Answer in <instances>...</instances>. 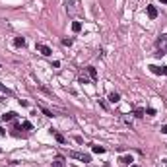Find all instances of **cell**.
Segmentation results:
<instances>
[{
    "label": "cell",
    "mask_w": 167,
    "mask_h": 167,
    "mask_svg": "<svg viewBox=\"0 0 167 167\" xmlns=\"http://www.w3.org/2000/svg\"><path fill=\"white\" fill-rule=\"evenodd\" d=\"M66 12L72 18H80L84 14V10L80 8V0H66Z\"/></svg>",
    "instance_id": "cell-1"
},
{
    "label": "cell",
    "mask_w": 167,
    "mask_h": 167,
    "mask_svg": "<svg viewBox=\"0 0 167 167\" xmlns=\"http://www.w3.org/2000/svg\"><path fill=\"white\" fill-rule=\"evenodd\" d=\"M158 53L155 55L158 56H161V55H167V35H161V37L158 39Z\"/></svg>",
    "instance_id": "cell-2"
},
{
    "label": "cell",
    "mask_w": 167,
    "mask_h": 167,
    "mask_svg": "<svg viewBox=\"0 0 167 167\" xmlns=\"http://www.w3.org/2000/svg\"><path fill=\"white\" fill-rule=\"evenodd\" d=\"M35 49H37L43 56H51L53 55V49H51V47H47V45H43V43H37V45H35Z\"/></svg>",
    "instance_id": "cell-3"
},
{
    "label": "cell",
    "mask_w": 167,
    "mask_h": 167,
    "mask_svg": "<svg viewBox=\"0 0 167 167\" xmlns=\"http://www.w3.org/2000/svg\"><path fill=\"white\" fill-rule=\"evenodd\" d=\"M70 158H76V159H80V161H84V163L91 161V155H88V153H78V152H70Z\"/></svg>",
    "instance_id": "cell-4"
},
{
    "label": "cell",
    "mask_w": 167,
    "mask_h": 167,
    "mask_svg": "<svg viewBox=\"0 0 167 167\" xmlns=\"http://www.w3.org/2000/svg\"><path fill=\"white\" fill-rule=\"evenodd\" d=\"M86 72H88V76H89V80H91V82H95V80H97V70H95V66H88V68H86Z\"/></svg>",
    "instance_id": "cell-5"
},
{
    "label": "cell",
    "mask_w": 167,
    "mask_h": 167,
    "mask_svg": "<svg viewBox=\"0 0 167 167\" xmlns=\"http://www.w3.org/2000/svg\"><path fill=\"white\" fill-rule=\"evenodd\" d=\"M53 167H66L64 158H62V155H56V158L53 159Z\"/></svg>",
    "instance_id": "cell-6"
},
{
    "label": "cell",
    "mask_w": 167,
    "mask_h": 167,
    "mask_svg": "<svg viewBox=\"0 0 167 167\" xmlns=\"http://www.w3.org/2000/svg\"><path fill=\"white\" fill-rule=\"evenodd\" d=\"M146 10H148V16H150V19H155V18H158V8H155V6H152V4H150Z\"/></svg>",
    "instance_id": "cell-7"
},
{
    "label": "cell",
    "mask_w": 167,
    "mask_h": 167,
    "mask_svg": "<svg viewBox=\"0 0 167 167\" xmlns=\"http://www.w3.org/2000/svg\"><path fill=\"white\" fill-rule=\"evenodd\" d=\"M14 119H16V113L14 111H8V113H4V115H2V121H4V122L14 121Z\"/></svg>",
    "instance_id": "cell-8"
},
{
    "label": "cell",
    "mask_w": 167,
    "mask_h": 167,
    "mask_svg": "<svg viewBox=\"0 0 167 167\" xmlns=\"http://www.w3.org/2000/svg\"><path fill=\"white\" fill-rule=\"evenodd\" d=\"M119 161H121L122 165H132V161H134V159H132V155H122Z\"/></svg>",
    "instance_id": "cell-9"
},
{
    "label": "cell",
    "mask_w": 167,
    "mask_h": 167,
    "mask_svg": "<svg viewBox=\"0 0 167 167\" xmlns=\"http://www.w3.org/2000/svg\"><path fill=\"white\" fill-rule=\"evenodd\" d=\"M109 101H111V103H119V101H121V95H119L117 91L109 93Z\"/></svg>",
    "instance_id": "cell-10"
},
{
    "label": "cell",
    "mask_w": 167,
    "mask_h": 167,
    "mask_svg": "<svg viewBox=\"0 0 167 167\" xmlns=\"http://www.w3.org/2000/svg\"><path fill=\"white\" fill-rule=\"evenodd\" d=\"M51 132H53V134H55V140H56V142H58V144H64V142H66V138H64V136H62V134H58V132H55V130H51Z\"/></svg>",
    "instance_id": "cell-11"
},
{
    "label": "cell",
    "mask_w": 167,
    "mask_h": 167,
    "mask_svg": "<svg viewBox=\"0 0 167 167\" xmlns=\"http://www.w3.org/2000/svg\"><path fill=\"white\" fill-rule=\"evenodd\" d=\"M14 45L16 47H23V45H25V39H23V37H16L14 39Z\"/></svg>",
    "instance_id": "cell-12"
},
{
    "label": "cell",
    "mask_w": 167,
    "mask_h": 167,
    "mask_svg": "<svg viewBox=\"0 0 167 167\" xmlns=\"http://www.w3.org/2000/svg\"><path fill=\"white\" fill-rule=\"evenodd\" d=\"M80 29H82V23H80V22H72V31L78 33Z\"/></svg>",
    "instance_id": "cell-13"
},
{
    "label": "cell",
    "mask_w": 167,
    "mask_h": 167,
    "mask_svg": "<svg viewBox=\"0 0 167 167\" xmlns=\"http://www.w3.org/2000/svg\"><path fill=\"white\" fill-rule=\"evenodd\" d=\"M150 72H152V74H161V66H150Z\"/></svg>",
    "instance_id": "cell-14"
},
{
    "label": "cell",
    "mask_w": 167,
    "mask_h": 167,
    "mask_svg": "<svg viewBox=\"0 0 167 167\" xmlns=\"http://www.w3.org/2000/svg\"><path fill=\"white\" fill-rule=\"evenodd\" d=\"M22 128H23V130H33V125H31L29 121H23V122H22Z\"/></svg>",
    "instance_id": "cell-15"
},
{
    "label": "cell",
    "mask_w": 167,
    "mask_h": 167,
    "mask_svg": "<svg viewBox=\"0 0 167 167\" xmlns=\"http://www.w3.org/2000/svg\"><path fill=\"white\" fill-rule=\"evenodd\" d=\"M146 115V111L144 109H134V117H138V119H142V117Z\"/></svg>",
    "instance_id": "cell-16"
},
{
    "label": "cell",
    "mask_w": 167,
    "mask_h": 167,
    "mask_svg": "<svg viewBox=\"0 0 167 167\" xmlns=\"http://www.w3.org/2000/svg\"><path fill=\"white\" fill-rule=\"evenodd\" d=\"M91 80L88 78V76H84V74H80V84H89Z\"/></svg>",
    "instance_id": "cell-17"
},
{
    "label": "cell",
    "mask_w": 167,
    "mask_h": 167,
    "mask_svg": "<svg viewBox=\"0 0 167 167\" xmlns=\"http://www.w3.org/2000/svg\"><path fill=\"white\" fill-rule=\"evenodd\" d=\"M93 152H95V153H103V152H105V148H103V146H93Z\"/></svg>",
    "instance_id": "cell-18"
},
{
    "label": "cell",
    "mask_w": 167,
    "mask_h": 167,
    "mask_svg": "<svg viewBox=\"0 0 167 167\" xmlns=\"http://www.w3.org/2000/svg\"><path fill=\"white\" fill-rule=\"evenodd\" d=\"M41 111H43V115H45V117H55V115H53V111H49V109H45V107H43Z\"/></svg>",
    "instance_id": "cell-19"
},
{
    "label": "cell",
    "mask_w": 167,
    "mask_h": 167,
    "mask_svg": "<svg viewBox=\"0 0 167 167\" xmlns=\"http://www.w3.org/2000/svg\"><path fill=\"white\" fill-rule=\"evenodd\" d=\"M0 91H4L6 95H12V91H10L8 88H4V86H2V84H0Z\"/></svg>",
    "instance_id": "cell-20"
},
{
    "label": "cell",
    "mask_w": 167,
    "mask_h": 167,
    "mask_svg": "<svg viewBox=\"0 0 167 167\" xmlns=\"http://www.w3.org/2000/svg\"><path fill=\"white\" fill-rule=\"evenodd\" d=\"M146 115L153 117V115H155V109H152V107H148V109H146Z\"/></svg>",
    "instance_id": "cell-21"
},
{
    "label": "cell",
    "mask_w": 167,
    "mask_h": 167,
    "mask_svg": "<svg viewBox=\"0 0 167 167\" xmlns=\"http://www.w3.org/2000/svg\"><path fill=\"white\" fill-rule=\"evenodd\" d=\"M62 45H64V47H70V45H72V39H62Z\"/></svg>",
    "instance_id": "cell-22"
},
{
    "label": "cell",
    "mask_w": 167,
    "mask_h": 167,
    "mask_svg": "<svg viewBox=\"0 0 167 167\" xmlns=\"http://www.w3.org/2000/svg\"><path fill=\"white\" fill-rule=\"evenodd\" d=\"M19 105H22V107H27V105H29V103H27V101H25V99H19Z\"/></svg>",
    "instance_id": "cell-23"
},
{
    "label": "cell",
    "mask_w": 167,
    "mask_h": 167,
    "mask_svg": "<svg viewBox=\"0 0 167 167\" xmlns=\"http://www.w3.org/2000/svg\"><path fill=\"white\" fill-rule=\"evenodd\" d=\"M161 132H163V134H167V125H163V126H161Z\"/></svg>",
    "instance_id": "cell-24"
},
{
    "label": "cell",
    "mask_w": 167,
    "mask_h": 167,
    "mask_svg": "<svg viewBox=\"0 0 167 167\" xmlns=\"http://www.w3.org/2000/svg\"><path fill=\"white\" fill-rule=\"evenodd\" d=\"M161 74H165V76H167V66H161Z\"/></svg>",
    "instance_id": "cell-25"
},
{
    "label": "cell",
    "mask_w": 167,
    "mask_h": 167,
    "mask_svg": "<svg viewBox=\"0 0 167 167\" xmlns=\"http://www.w3.org/2000/svg\"><path fill=\"white\" fill-rule=\"evenodd\" d=\"M159 2H161V4H167V0H159Z\"/></svg>",
    "instance_id": "cell-26"
},
{
    "label": "cell",
    "mask_w": 167,
    "mask_h": 167,
    "mask_svg": "<svg viewBox=\"0 0 167 167\" xmlns=\"http://www.w3.org/2000/svg\"><path fill=\"white\" fill-rule=\"evenodd\" d=\"M128 167H138V165H128Z\"/></svg>",
    "instance_id": "cell-27"
},
{
    "label": "cell",
    "mask_w": 167,
    "mask_h": 167,
    "mask_svg": "<svg viewBox=\"0 0 167 167\" xmlns=\"http://www.w3.org/2000/svg\"><path fill=\"white\" fill-rule=\"evenodd\" d=\"M0 152H2V148H0Z\"/></svg>",
    "instance_id": "cell-28"
}]
</instances>
